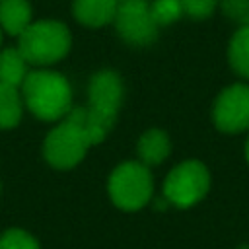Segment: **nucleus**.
<instances>
[{
    "label": "nucleus",
    "mask_w": 249,
    "mask_h": 249,
    "mask_svg": "<svg viewBox=\"0 0 249 249\" xmlns=\"http://www.w3.org/2000/svg\"><path fill=\"white\" fill-rule=\"evenodd\" d=\"M21 97L27 109L41 121L64 119L72 109V88L68 80L51 70L29 72L21 84Z\"/></svg>",
    "instance_id": "nucleus-1"
},
{
    "label": "nucleus",
    "mask_w": 249,
    "mask_h": 249,
    "mask_svg": "<svg viewBox=\"0 0 249 249\" xmlns=\"http://www.w3.org/2000/svg\"><path fill=\"white\" fill-rule=\"evenodd\" d=\"M72 37L64 23L54 19L31 21L19 35V53L33 66H49L58 62L70 51Z\"/></svg>",
    "instance_id": "nucleus-2"
},
{
    "label": "nucleus",
    "mask_w": 249,
    "mask_h": 249,
    "mask_svg": "<svg viewBox=\"0 0 249 249\" xmlns=\"http://www.w3.org/2000/svg\"><path fill=\"white\" fill-rule=\"evenodd\" d=\"M154 193V181L148 165L142 161H124L109 177L111 200L123 210L142 208Z\"/></svg>",
    "instance_id": "nucleus-3"
},
{
    "label": "nucleus",
    "mask_w": 249,
    "mask_h": 249,
    "mask_svg": "<svg viewBox=\"0 0 249 249\" xmlns=\"http://www.w3.org/2000/svg\"><path fill=\"white\" fill-rule=\"evenodd\" d=\"M89 146L91 142L88 138L86 128L78 121L64 117V121L47 134L43 154L53 167L70 169L84 160Z\"/></svg>",
    "instance_id": "nucleus-4"
},
{
    "label": "nucleus",
    "mask_w": 249,
    "mask_h": 249,
    "mask_svg": "<svg viewBox=\"0 0 249 249\" xmlns=\"http://www.w3.org/2000/svg\"><path fill=\"white\" fill-rule=\"evenodd\" d=\"M210 189V173L202 161L187 160L175 165L163 181V196L169 204L189 208L204 198Z\"/></svg>",
    "instance_id": "nucleus-5"
},
{
    "label": "nucleus",
    "mask_w": 249,
    "mask_h": 249,
    "mask_svg": "<svg viewBox=\"0 0 249 249\" xmlns=\"http://www.w3.org/2000/svg\"><path fill=\"white\" fill-rule=\"evenodd\" d=\"M117 33L130 45H150L158 37V23L148 0H117Z\"/></svg>",
    "instance_id": "nucleus-6"
},
{
    "label": "nucleus",
    "mask_w": 249,
    "mask_h": 249,
    "mask_svg": "<svg viewBox=\"0 0 249 249\" xmlns=\"http://www.w3.org/2000/svg\"><path fill=\"white\" fill-rule=\"evenodd\" d=\"M214 124L222 132H241L249 128V86L233 84L220 91L212 109Z\"/></svg>",
    "instance_id": "nucleus-7"
},
{
    "label": "nucleus",
    "mask_w": 249,
    "mask_h": 249,
    "mask_svg": "<svg viewBox=\"0 0 249 249\" xmlns=\"http://www.w3.org/2000/svg\"><path fill=\"white\" fill-rule=\"evenodd\" d=\"M74 18L88 27H101L115 19L117 0H74Z\"/></svg>",
    "instance_id": "nucleus-8"
},
{
    "label": "nucleus",
    "mask_w": 249,
    "mask_h": 249,
    "mask_svg": "<svg viewBox=\"0 0 249 249\" xmlns=\"http://www.w3.org/2000/svg\"><path fill=\"white\" fill-rule=\"evenodd\" d=\"M171 152V142L169 136L160 130V128H152L148 132H144L138 140V156L140 161L144 165H160Z\"/></svg>",
    "instance_id": "nucleus-9"
},
{
    "label": "nucleus",
    "mask_w": 249,
    "mask_h": 249,
    "mask_svg": "<svg viewBox=\"0 0 249 249\" xmlns=\"http://www.w3.org/2000/svg\"><path fill=\"white\" fill-rule=\"evenodd\" d=\"M31 23V6L27 0H2L0 2V27L8 35H21Z\"/></svg>",
    "instance_id": "nucleus-10"
},
{
    "label": "nucleus",
    "mask_w": 249,
    "mask_h": 249,
    "mask_svg": "<svg viewBox=\"0 0 249 249\" xmlns=\"http://www.w3.org/2000/svg\"><path fill=\"white\" fill-rule=\"evenodd\" d=\"M29 62L23 58V54L19 53V49L10 47L4 49L0 53V82L14 86V88H21L27 72Z\"/></svg>",
    "instance_id": "nucleus-11"
},
{
    "label": "nucleus",
    "mask_w": 249,
    "mask_h": 249,
    "mask_svg": "<svg viewBox=\"0 0 249 249\" xmlns=\"http://www.w3.org/2000/svg\"><path fill=\"white\" fill-rule=\"evenodd\" d=\"M23 97L18 88L0 82V128H12L19 123Z\"/></svg>",
    "instance_id": "nucleus-12"
},
{
    "label": "nucleus",
    "mask_w": 249,
    "mask_h": 249,
    "mask_svg": "<svg viewBox=\"0 0 249 249\" xmlns=\"http://www.w3.org/2000/svg\"><path fill=\"white\" fill-rule=\"evenodd\" d=\"M228 58L235 74L249 78V25H241L228 47Z\"/></svg>",
    "instance_id": "nucleus-13"
},
{
    "label": "nucleus",
    "mask_w": 249,
    "mask_h": 249,
    "mask_svg": "<svg viewBox=\"0 0 249 249\" xmlns=\"http://www.w3.org/2000/svg\"><path fill=\"white\" fill-rule=\"evenodd\" d=\"M150 6H152V16L158 25H167L185 14L183 0H154L150 2Z\"/></svg>",
    "instance_id": "nucleus-14"
},
{
    "label": "nucleus",
    "mask_w": 249,
    "mask_h": 249,
    "mask_svg": "<svg viewBox=\"0 0 249 249\" xmlns=\"http://www.w3.org/2000/svg\"><path fill=\"white\" fill-rule=\"evenodd\" d=\"M0 249H39V243L25 230L12 228V230H8V231L2 233V237H0Z\"/></svg>",
    "instance_id": "nucleus-15"
},
{
    "label": "nucleus",
    "mask_w": 249,
    "mask_h": 249,
    "mask_svg": "<svg viewBox=\"0 0 249 249\" xmlns=\"http://www.w3.org/2000/svg\"><path fill=\"white\" fill-rule=\"evenodd\" d=\"M222 12L235 23L249 25V0H218Z\"/></svg>",
    "instance_id": "nucleus-16"
},
{
    "label": "nucleus",
    "mask_w": 249,
    "mask_h": 249,
    "mask_svg": "<svg viewBox=\"0 0 249 249\" xmlns=\"http://www.w3.org/2000/svg\"><path fill=\"white\" fill-rule=\"evenodd\" d=\"M216 6H218V0H183L185 14L195 19H204L212 16Z\"/></svg>",
    "instance_id": "nucleus-17"
},
{
    "label": "nucleus",
    "mask_w": 249,
    "mask_h": 249,
    "mask_svg": "<svg viewBox=\"0 0 249 249\" xmlns=\"http://www.w3.org/2000/svg\"><path fill=\"white\" fill-rule=\"evenodd\" d=\"M245 158H247V161H249V138H247V144H245Z\"/></svg>",
    "instance_id": "nucleus-18"
},
{
    "label": "nucleus",
    "mask_w": 249,
    "mask_h": 249,
    "mask_svg": "<svg viewBox=\"0 0 249 249\" xmlns=\"http://www.w3.org/2000/svg\"><path fill=\"white\" fill-rule=\"evenodd\" d=\"M239 249H249V245H241V247H239Z\"/></svg>",
    "instance_id": "nucleus-19"
},
{
    "label": "nucleus",
    "mask_w": 249,
    "mask_h": 249,
    "mask_svg": "<svg viewBox=\"0 0 249 249\" xmlns=\"http://www.w3.org/2000/svg\"><path fill=\"white\" fill-rule=\"evenodd\" d=\"M0 43H2V27H0Z\"/></svg>",
    "instance_id": "nucleus-20"
},
{
    "label": "nucleus",
    "mask_w": 249,
    "mask_h": 249,
    "mask_svg": "<svg viewBox=\"0 0 249 249\" xmlns=\"http://www.w3.org/2000/svg\"><path fill=\"white\" fill-rule=\"evenodd\" d=\"M0 189H2V185H0Z\"/></svg>",
    "instance_id": "nucleus-21"
},
{
    "label": "nucleus",
    "mask_w": 249,
    "mask_h": 249,
    "mask_svg": "<svg viewBox=\"0 0 249 249\" xmlns=\"http://www.w3.org/2000/svg\"><path fill=\"white\" fill-rule=\"evenodd\" d=\"M0 2H2V0H0Z\"/></svg>",
    "instance_id": "nucleus-22"
}]
</instances>
